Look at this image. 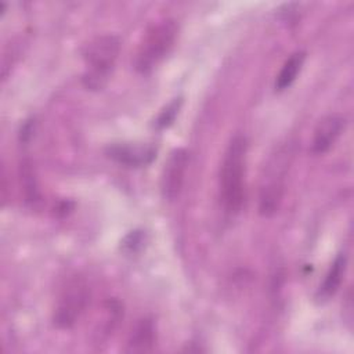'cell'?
Masks as SVG:
<instances>
[{"instance_id": "1", "label": "cell", "mask_w": 354, "mask_h": 354, "mask_svg": "<svg viewBox=\"0 0 354 354\" xmlns=\"http://www.w3.org/2000/svg\"><path fill=\"white\" fill-rule=\"evenodd\" d=\"M246 158L248 141L243 136L238 134L231 138L225 148L218 176L220 199L230 214L239 213L245 205Z\"/></svg>"}, {"instance_id": "2", "label": "cell", "mask_w": 354, "mask_h": 354, "mask_svg": "<svg viewBox=\"0 0 354 354\" xmlns=\"http://www.w3.org/2000/svg\"><path fill=\"white\" fill-rule=\"evenodd\" d=\"M293 155V144L285 142L267 158L259 184V213L261 216L270 217L279 209Z\"/></svg>"}, {"instance_id": "3", "label": "cell", "mask_w": 354, "mask_h": 354, "mask_svg": "<svg viewBox=\"0 0 354 354\" xmlns=\"http://www.w3.org/2000/svg\"><path fill=\"white\" fill-rule=\"evenodd\" d=\"M120 51V40L115 35H101L86 44L83 59L86 69L82 76L87 90H101L108 83L115 69V62Z\"/></svg>"}, {"instance_id": "4", "label": "cell", "mask_w": 354, "mask_h": 354, "mask_svg": "<svg viewBox=\"0 0 354 354\" xmlns=\"http://www.w3.org/2000/svg\"><path fill=\"white\" fill-rule=\"evenodd\" d=\"M178 35V25L171 18H165L152 24L144 33L136 55L134 68L140 73L152 72L170 53Z\"/></svg>"}, {"instance_id": "5", "label": "cell", "mask_w": 354, "mask_h": 354, "mask_svg": "<svg viewBox=\"0 0 354 354\" xmlns=\"http://www.w3.org/2000/svg\"><path fill=\"white\" fill-rule=\"evenodd\" d=\"M90 301V288L83 277L73 275L62 286L55 310L54 324L61 329L72 328L82 317Z\"/></svg>"}, {"instance_id": "6", "label": "cell", "mask_w": 354, "mask_h": 354, "mask_svg": "<svg viewBox=\"0 0 354 354\" xmlns=\"http://www.w3.org/2000/svg\"><path fill=\"white\" fill-rule=\"evenodd\" d=\"M188 166V152L184 148H176L170 152L165 162L160 176V192L167 201H174L181 189L185 180Z\"/></svg>"}, {"instance_id": "7", "label": "cell", "mask_w": 354, "mask_h": 354, "mask_svg": "<svg viewBox=\"0 0 354 354\" xmlns=\"http://www.w3.org/2000/svg\"><path fill=\"white\" fill-rule=\"evenodd\" d=\"M105 153L119 165L127 167H144L156 158V148L149 144L120 142L108 145Z\"/></svg>"}, {"instance_id": "8", "label": "cell", "mask_w": 354, "mask_h": 354, "mask_svg": "<svg viewBox=\"0 0 354 354\" xmlns=\"http://www.w3.org/2000/svg\"><path fill=\"white\" fill-rule=\"evenodd\" d=\"M344 127H346V118L343 115L329 113L324 116L318 122L314 130L311 151L317 155H321L329 151L330 147L335 144V141L344 131Z\"/></svg>"}, {"instance_id": "9", "label": "cell", "mask_w": 354, "mask_h": 354, "mask_svg": "<svg viewBox=\"0 0 354 354\" xmlns=\"http://www.w3.org/2000/svg\"><path fill=\"white\" fill-rule=\"evenodd\" d=\"M156 344V328L151 318H141L127 340V353H148Z\"/></svg>"}, {"instance_id": "10", "label": "cell", "mask_w": 354, "mask_h": 354, "mask_svg": "<svg viewBox=\"0 0 354 354\" xmlns=\"http://www.w3.org/2000/svg\"><path fill=\"white\" fill-rule=\"evenodd\" d=\"M346 267H347V259L344 254H339L336 256V259L333 260V263L330 264L321 286H319V290H318V297L325 300V299H329L330 296H333L340 283H342V279L344 277V272H346Z\"/></svg>"}, {"instance_id": "11", "label": "cell", "mask_w": 354, "mask_h": 354, "mask_svg": "<svg viewBox=\"0 0 354 354\" xmlns=\"http://www.w3.org/2000/svg\"><path fill=\"white\" fill-rule=\"evenodd\" d=\"M304 61H306V53L296 51L283 62V65L275 79V90L277 91H283L292 86V83L296 80L297 75L300 73Z\"/></svg>"}, {"instance_id": "12", "label": "cell", "mask_w": 354, "mask_h": 354, "mask_svg": "<svg viewBox=\"0 0 354 354\" xmlns=\"http://www.w3.org/2000/svg\"><path fill=\"white\" fill-rule=\"evenodd\" d=\"M21 176H22V181H24V187H25V194L28 201L35 202L39 198V191H37V185H36V178L33 174V169L32 165L28 160H24L21 163Z\"/></svg>"}, {"instance_id": "13", "label": "cell", "mask_w": 354, "mask_h": 354, "mask_svg": "<svg viewBox=\"0 0 354 354\" xmlns=\"http://www.w3.org/2000/svg\"><path fill=\"white\" fill-rule=\"evenodd\" d=\"M180 106H181V98L173 100L169 105H166V106L160 111V113L158 115V118H156V120H155V126H156L158 129L169 127V126L173 123V120L176 119Z\"/></svg>"}]
</instances>
